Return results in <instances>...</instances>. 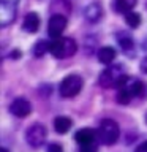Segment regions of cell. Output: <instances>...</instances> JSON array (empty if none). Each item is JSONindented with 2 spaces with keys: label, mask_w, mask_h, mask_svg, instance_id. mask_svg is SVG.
I'll return each mask as SVG.
<instances>
[{
  "label": "cell",
  "mask_w": 147,
  "mask_h": 152,
  "mask_svg": "<svg viewBox=\"0 0 147 152\" xmlns=\"http://www.w3.org/2000/svg\"><path fill=\"white\" fill-rule=\"evenodd\" d=\"M116 98H117L119 104H130L131 100H135V98L146 100L147 98V83L128 76L125 83L120 87H117Z\"/></svg>",
  "instance_id": "1"
},
{
  "label": "cell",
  "mask_w": 147,
  "mask_h": 152,
  "mask_svg": "<svg viewBox=\"0 0 147 152\" xmlns=\"http://www.w3.org/2000/svg\"><path fill=\"white\" fill-rule=\"evenodd\" d=\"M128 75L125 68L117 64V65H108L98 76V84L101 86L103 89H111V87H120V86L127 81Z\"/></svg>",
  "instance_id": "2"
},
{
  "label": "cell",
  "mask_w": 147,
  "mask_h": 152,
  "mask_svg": "<svg viewBox=\"0 0 147 152\" xmlns=\"http://www.w3.org/2000/svg\"><path fill=\"white\" fill-rule=\"evenodd\" d=\"M98 141L103 146H112L116 144L119 136H120V127L114 119H103L97 128Z\"/></svg>",
  "instance_id": "3"
},
{
  "label": "cell",
  "mask_w": 147,
  "mask_h": 152,
  "mask_svg": "<svg viewBox=\"0 0 147 152\" xmlns=\"http://www.w3.org/2000/svg\"><path fill=\"white\" fill-rule=\"evenodd\" d=\"M78 51V43H76L74 38L71 37H63V38H55L52 40V49H51V54L55 57V59H70L73 57Z\"/></svg>",
  "instance_id": "4"
},
{
  "label": "cell",
  "mask_w": 147,
  "mask_h": 152,
  "mask_svg": "<svg viewBox=\"0 0 147 152\" xmlns=\"http://www.w3.org/2000/svg\"><path fill=\"white\" fill-rule=\"evenodd\" d=\"M82 87H84V79L79 75L73 73V75L65 76L60 81L59 92H60V97H63V98H73L82 90Z\"/></svg>",
  "instance_id": "5"
},
{
  "label": "cell",
  "mask_w": 147,
  "mask_h": 152,
  "mask_svg": "<svg viewBox=\"0 0 147 152\" xmlns=\"http://www.w3.org/2000/svg\"><path fill=\"white\" fill-rule=\"evenodd\" d=\"M46 136H47V130L41 122L32 124L25 132V141L30 147H33V149H38V147H41L44 144Z\"/></svg>",
  "instance_id": "6"
},
{
  "label": "cell",
  "mask_w": 147,
  "mask_h": 152,
  "mask_svg": "<svg viewBox=\"0 0 147 152\" xmlns=\"http://www.w3.org/2000/svg\"><path fill=\"white\" fill-rule=\"evenodd\" d=\"M19 0H0V26L3 28L14 22L17 16Z\"/></svg>",
  "instance_id": "7"
},
{
  "label": "cell",
  "mask_w": 147,
  "mask_h": 152,
  "mask_svg": "<svg viewBox=\"0 0 147 152\" xmlns=\"http://www.w3.org/2000/svg\"><path fill=\"white\" fill-rule=\"evenodd\" d=\"M66 26H68V18L65 14H51L49 21H47V35L52 40L60 38L62 33L65 32Z\"/></svg>",
  "instance_id": "8"
},
{
  "label": "cell",
  "mask_w": 147,
  "mask_h": 152,
  "mask_svg": "<svg viewBox=\"0 0 147 152\" xmlns=\"http://www.w3.org/2000/svg\"><path fill=\"white\" fill-rule=\"evenodd\" d=\"M9 113L17 119H25L32 113V104L25 97H16L9 103Z\"/></svg>",
  "instance_id": "9"
},
{
  "label": "cell",
  "mask_w": 147,
  "mask_h": 152,
  "mask_svg": "<svg viewBox=\"0 0 147 152\" xmlns=\"http://www.w3.org/2000/svg\"><path fill=\"white\" fill-rule=\"evenodd\" d=\"M103 5L98 2V0H93V2H90L89 5H85L84 8V19L87 21L89 24H98L100 21L103 19Z\"/></svg>",
  "instance_id": "10"
},
{
  "label": "cell",
  "mask_w": 147,
  "mask_h": 152,
  "mask_svg": "<svg viewBox=\"0 0 147 152\" xmlns=\"http://www.w3.org/2000/svg\"><path fill=\"white\" fill-rule=\"evenodd\" d=\"M41 26V18L36 11H28L25 16H24L22 21V30L27 33H36L40 30Z\"/></svg>",
  "instance_id": "11"
},
{
  "label": "cell",
  "mask_w": 147,
  "mask_h": 152,
  "mask_svg": "<svg viewBox=\"0 0 147 152\" xmlns=\"http://www.w3.org/2000/svg\"><path fill=\"white\" fill-rule=\"evenodd\" d=\"M116 41L125 54H131V51L135 49V40H133L131 33H128L127 30H117L116 32Z\"/></svg>",
  "instance_id": "12"
},
{
  "label": "cell",
  "mask_w": 147,
  "mask_h": 152,
  "mask_svg": "<svg viewBox=\"0 0 147 152\" xmlns=\"http://www.w3.org/2000/svg\"><path fill=\"white\" fill-rule=\"evenodd\" d=\"M74 140L79 146H84V144H92L98 140V135L97 132L92 130V128H79L78 132L74 133Z\"/></svg>",
  "instance_id": "13"
},
{
  "label": "cell",
  "mask_w": 147,
  "mask_h": 152,
  "mask_svg": "<svg viewBox=\"0 0 147 152\" xmlns=\"http://www.w3.org/2000/svg\"><path fill=\"white\" fill-rule=\"evenodd\" d=\"M116 57H117V52L116 49H114L112 46H103V48H100V49L97 51V59L100 64H103V65H111L114 60H116Z\"/></svg>",
  "instance_id": "14"
},
{
  "label": "cell",
  "mask_w": 147,
  "mask_h": 152,
  "mask_svg": "<svg viewBox=\"0 0 147 152\" xmlns=\"http://www.w3.org/2000/svg\"><path fill=\"white\" fill-rule=\"evenodd\" d=\"M136 5H138V0H112L111 8L117 14H125L128 11H131Z\"/></svg>",
  "instance_id": "15"
},
{
  "label": "cell",
  "mask_w": 147,
  "mask_h": 152,
  "mask_svg": "<svg viewBox=\"0 0 147 152\" xmlns=\"http://www.w3.org/2000/svg\"><path fill=\"white\" fill-rule=\"evenodd\" d=\"M73 127V121L66 116H57L54 119V130L59 135H65L70 132V128Z\"/></svg>",
  "instance_id": "16"
},
{
  "label": "cell",
  "mask_w": 147,
  "mask_h": 152,
  "mask_svg": "<svg viewBox=\"0 0 147 152\" xmlns=\"http://www.w3.org/2000/svg\"><path fill=\"white\" fill-rule=\"evenodd\" d=\"M52 49V38L51 40H40L32 48V54L35 57H43L46 52H51Z\"/></svg>",
  "instance_id": "17"
},
{
  "label": "cell",
  "mask_w": 147,
  "mask_h": 152,
  "mask_svg": "<svg viewBox=\"0 0 147 152\" xmlns=\"http://www.w3.org/2000/svg\"><path fill=\"white\" fill-rule=\"evenodd\" d=\"M71 5L68 0H52V5L49 7V11L52 14H63V13H70Z\"/></svg>",
  "instance_id": "18"
},
{
  "label": "cell",
  "mask_w": 147,
  "mask_h": 152,
  "mask_svg": "<svg viewBox=\"0 0 147 152\" xmlns=\"http://www.w3.org/2000/svg\"><path fill=\"white\" fill-rule=\"evenodd\" d=\"M123 19H125L127 26L130 27V28H138V27L141 26V22H142L141 14H139V13H136V11H133V10L123 14Z\"/></svg>",
  "instance_id": "19"
},
{
  "label": "cell",
  "mask_w": 147,
  "mask_h": 152,
  "mask_svg": "<svg viewBox=\"0 0 147 152\" xmlns=\"http://www.w3.org/2000/svg\"><path fill=\"white\" fill-rule=\"evenodd\" d=\"M79 152H97V146H95V142H92V144L79 146Z\"/></svg>",
  "instance_id": "20"
},
{
  "label": "cell",
  "mask_w": 147,
  "mask_h": 152,
  "mask_svg": "<svg viewBox=\"0 0 147 152\" xmlns=\"http://www.w3.org/2000/svg\"><path fill=\"white\" fill-rule=\"evenodd\" d=\"M47 152H63V147H62L59 142H51L49 146H47Z\"/></svg>",
  "instance_id": "21"
},
{
  "label": "cell",
  "mask_w": 147,
  "mask_h": 152,
  "mask_svg": "<svg viewBox=\"0 0 147 152\" xmlns=\"http://www.w3.org/2000/svg\"><path fill=\"white\" fill-rule=\"evenodd\" d=\"M139 68H141V71L144 75H147V56L144 57V59L141 60V64H139Z\"/></svg>",
  "instance_id": "22"
},
{
  "label": "cell",
  "mask_w": 147,
  "mask_h": 152,
  "mask_svg": "<svg viewBox=\"0 0 147 152\" xmlns=\"http://www.w3.org/2000/svg\"><path fill=\"white\" fill-rule=\"evenodd\" d=\"M135 152H147V140H146V141H142L141 144L135 149Z\"/></svg>",
  "instance_id": "23"
},
{
  "label": "cell",
  "mask_w": 147,
  "mask_h": 152,
  "mask_svg": "<svg viewBox=\"0 0 147 152\" xmlns=\"http://www.w3.org/2000/svg\"><path fill=\"white\" fill-rule=\"evenodd\" d=\"M9 57H11V59H19V57H21V51H19L17 48H14V49H11Z\"/></svg>",
  "instance_id": "24"
},
{
  "label": "cell",
  "mask_w": 147,
  "mask_h": 152,
  "mask_svg": "<svg viewBox=\"0 0 147 152\" xmlns=\"http://www.w3.org/2000/svg\"><path fill=\"white\" fill-rule=\"evenodd\" d=\"M2 152H9V151L7 149V147H2Z\"/></svg>",
  "instance_id": "25"
},
{
  "label": "cell",
  "mask_w": 147,
  "mask_h": 152,
  "mask_svg": "<svg viewBox=\"0 0 147 152\" xmlns=\"http://www.w3.org/2000/svg\"><path fill=\"white\" fill-rule=\"evenodd\" d=\"M146 124H147V113H146Z\"/></svg>",
  "instance_id": "26"
}]
</instances>
